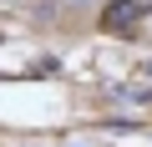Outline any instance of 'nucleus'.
I'll use <instances>...</instances> for the list:
<instances>
[{"label": "nucleus", "mask_w": 152, "mask_h": 147, "mask_svg": "<svg viewBox=\"0 0 152 147\" xmlns=\"http://www.w3.org/2000/svg\"><path fill=\"white\" fill-rule=\"evenodd\" d=\"M137 20H142V5H137V0H112V5L102 10V26H107V31H117V36H122V31H132Z\"/></svg>", "instance_id": "obj_1"}, {"label": "nucleus", "mask_w": 152, "mask_h": 147, "mask_svg": "<svg viewBox=\"0 0 152 147\" xmlns=\"http://www.w3.org/2000/svg\"><path fill=\"white\" fill-rule=\"evenodd\" d=\"M71 5H86V0H71Z\"/></svg>", "instance_id": "obj_2"}]
</instances>
